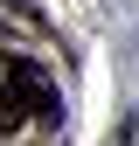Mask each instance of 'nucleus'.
Here are the masks:
<instances>
[{
	"label": "nucleus",
	"instance_id": "nucleus-1",
	"mask_svg": "<svg viewBox=\"0 0 139 146\" xmlns=\"http://www.w3.org/2000/svg\"><path fill=\"white\" fill-rule=\"evenodd\" d=\"M28 118H56V84L42 63L0 56V132H21Z\"/></svg>",
	"mask_w": 139,
	"mask_h": 146
}]
</instances>
